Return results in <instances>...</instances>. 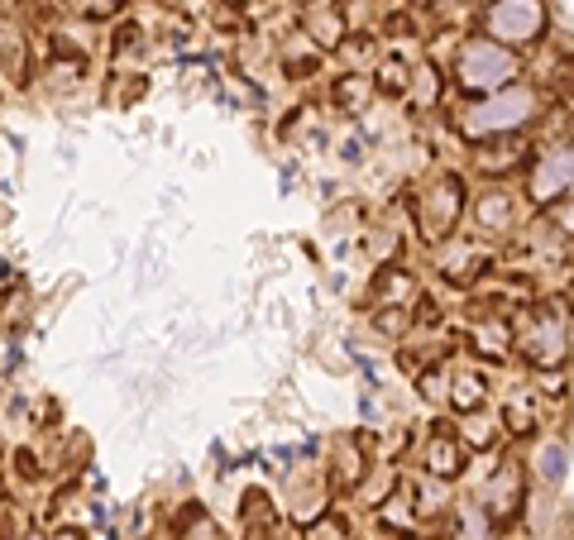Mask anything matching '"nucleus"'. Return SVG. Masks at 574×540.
<instances>
[{"label":"nucleus","instance_id":"nucleus-1","mask_svg":"<svg viewBox=\"0 0 574 540\" xmlns=\"http://www.w3.org/2000/svg\"><path fill=\"white\" fill-rule=\"evenodd\" d=\"M536 120V91L527 87H503V91H488V101L469 106L460 115V130L469 139H488V134H512Z\"/></svg>","mask_w":574,"mask_h":540},{"label":"nucleus","instance_id":"nucleus-2","mask_svg":"<svg viewBox=\"0 0 574 540\" xmlns=\"http://www.w3.org/2000/svg\"><path fill=\"white\" fill-rule=\"evenodd\" d=\"M512 72H517L512 53L503 44H493V39H479V44H469L460 53V87L464 91H503Z\"/></svg>","mask_w":574,"mask_h":540},{"label":"nucleus","instance_id":"nucleus-3","mask_svg":"<svg viewBox=\"0 0 574 540\" xmlns=\"http://www.w3.org/2000/svg\"><path fill=\"white\" fill-rule=\"evenodd\" d=\"M488 39L493 44H531L541 29H546V10H541V0H493L488 5Z\"/></svg>","mask_w":574,"mask_h":540},{"label":"nucleus","instance_id":"nucleus-4","mask_svg":"<svg viewBox=\"0 0 574 540\" xmlns=\"http://www.w3.org/2000/svg\"><path fill=\"white\" fill-rule=\"evenodd\" d=\"M565 345H570V335H565V316L560 311H531L527 321H522V354H527L531 364L551 368L565 359Z\"/></svg>","mask_w":574,"mask_h":540},{"label":"nucleus","instance_id":"nucleus-5","mask_svg":"<svg viewBox=\"0 0 574 540\" xmlns=\"http://www.w3.org/2000/svg\"><path fill=\"white\" fill-rule=\"evenodd\" d=\"M531 196L536 201H565L574 196V144L546 149L541 163L531 168Z\"/></svg>","mask_w":574,"mask_h":540},{"label":"nucleus","instance_id":"nucleus-6","mask_svg":"<svg viewBox=\"0 0 574 540\" xmlns=\"http://www.w3.org/2000/svg\"><path fill=\"white\" fill-rule=\"evenodd\" d=\"M417 216H421V230H426V235H436V239L450 235L455 220H460V187H455L450 177H441L431 192H421Z\"/></svg>","mask_w":574,"mask_h":540},{"label":"nucleus","instance_id":"nucleus-7","mask_svg":"<svg viewBox=\"0 0 574 540\" xmlns=\"http://www.w3.org/2000/svg\"><path fill=\"white\" fill-rule=\"evenodd\" d=\"M522 493V483H517V469H498V478L488 483V493H484V507L493 512V517H508L512 512V497Z\"/></svg>","mask_w":574,"mask_h":540},{"label":"nucleus","instance_id":"nucleus-8","mask_svg":"<svg viewBox=\"0 0 574 540\" xmlns=\"http://www.w3.org/2000/svg\"><path fill=\"white\" fill-rule=\"evenodd\" d=\"M512 216H517V206H512V196L493 192L479 201V220H484V230H493V235H503V230H512Z\"/></svg>","mask_w":574,"mask_h":540},{"label":"nucleus","instance_id":"nucleus-9","mask_svg":"<svg viewBox=\"0 0 574 540\" xmlns=\"http://www.w3.org/2000/svg\"><path fill=\"white\" fill-rule=\"evenodd\" d=\"M426 464H431V469H436V474H460V445H455V440H450V435H436V440H431V450H426Z\"/></svg>","mask_w":574,"mask_h":540},{"label":"nucleus","instance_id":"nucleus-10","mask_svg":"<svg viewBox=\"0 0 574 540\" xmlns=\"http://www.w3.org/2000/svg\"><path fill=\"white\" fill-rule=\"evenodd\" d=\"M565 469H570V454H565V445H541V478H546V483H560V478H565Z\"/></svg>","mask_w":574,"mask_h":540},{"label":"nucleus","instance_id":"nucleus-11","mask_svg":"<svg viewBox=\"0 0 574 540\" xmlns=\"http://www.w3.org/2000/svg\"><path fill=\"white\" fill-rule=\"evenodd\" d=\"M455 397H460V407H474V402L484 397V383L474 388V378H460V388H455Z\"/></svg>","mask_w":574,"mask_h":540},{"label":"nucleus","instance_id":"nucleus-12","mask_svg":"<svg viewBox=\"0 0 574 540\" xmlns=\"http://www.w3.org/2000/svg\"><path fill=\"white\" fill-rule=\"evenodd\" d=\"M479 335H484V349H488V354H498V349H503V325H484Z\"/></svg>","mask_w":574,"mask_h":540},{"label":"nucleus","instance_id":"nucleus-13","mask_svg":"<svg viewBox=\"0 0 574 540\" xmlns=\"http://www.w3.org/2000/svg\"><path fill=\"white\" fill-rule=\"evenodd\" d=\"M53 540H82V536H77V531H63V536H53Z\"/></svg>","mask_w":574,"mask_h":540},{"label":"nucleus","instance_id":"nucleus-14","mask_svg":"<svg viewBox=\"0 0 574 540\" xmlns=\"http://www.w3.org/2000/svg\"><path fill=\"white\" fill-rule=\"evenodd\" d=\"M570 345H574V335H570Z\"/></svg>","mask_w":574,"mask_h":540}]
</instances>
